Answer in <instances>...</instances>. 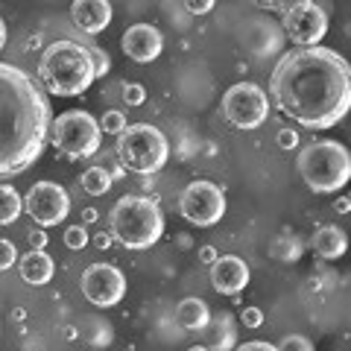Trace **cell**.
<instances>
[{
	"label": "cell",
	"instance_id": "obj_26",
	"mask_svg": "<svg viewBox=\"0 0 351 351\" xmlns=\"http://www.w3.org/2000/svg\"><path fill=\"white\" fill-rule=\"evenodd\" d=\"M18 263V249L12 240H6V237H0V272H6V269H12Z\"/></svg>",
	"mask_w": 351,
	"mask_h": 351
},
{
	"label": "cell",
	"instance_id": "obj_2",
	"mask_svg": "<svg viewBox=\"0 0 351 351\" xmlns=\"http://www.w3.org/2000/svg\"><path fill=\"white\" fill-rule=\"evenodd\" d=\"M50 103L36 80L0 62V179L27 173L50 135Z\"/></svg>",
	"mask_w": 351,
	"mask_h": 351
},
{
	"label": "cell",
	"instance_id": "obj_10",
	"mask_svg": "<svg viewBox=\"0 0 351 351\" xmlns=\"http://www.w3.org/2000/svg\"><path fill=\"white\" fill-rule=\"evenodd\" d=\"M284 36L299 47H313L319 44L328 32V15L322 12V6H316L313 0H299L290 9H284L281 18Z\"/></svg>",
	"mask_w": 351,
	"mask_h": 351
},
{
	"label": "cell",
	"instance_id": "obj_34",
	"mask_svg": "<svg viewBox=\"0 0 351 351\" xmlns=\"http://www.w3.org/2000/svg\"><path fill=\"white\" fill-rule=\"evenodd\" d=\"M217 255H219V252L214 246H199V263H208V267H211Z\"/></svg>",
	"mask_w": 351,
	"mask_h": 351
},
{
	"label": "cell",
	"instance_id": "obj_28",
	"mask_svg": "<svg viewBox=\"0 0 351 351\" xmlns=\"http://www.w3.org/2000/svg\"><path fill=\"white\" fill-rule=\"evenodd\" d=\"M276 141H278L281 149H295V147H299V132H295V129H278Z\"/></svg>",
	"mask_w": 351,
	"mask_h": 351
},
{
	"label": "cell",
	"instance_id": "obj_5",
	"mask_svg": "<svg viewBox=\"0 0 351 351\" xmlns=\"http://www.w3.org/2000/svg\"><path fill=\"white\" fill-rule=\"evenodd\" d=\"M295 167L313 193H334L351 179V156L339 141H311L299 152Z\"/></svg>",
	"mask_w": 351,
	"mask_h": 351
},
{
	"label": "cell",
	"instance_id": "obj_4",
	"mask_svg": "<svg viewBox=\"0 0 351 351\" xmlns=\"http://www.w3.org/2000/svg\"><path fill=\"white\" fill-rule=\"evenodd\" d=\"M108 234L126 249H149L164 234V217L147 196H120L108 211Z\"/></svg>",
	"mask_w": 351,
	"mask_h": 351
},
{
	"label": "cell",
	"instance_id": "obj_14",
	"mask_svg": "<svg viewBox=\"0 0 351 351\" xmlns=\"http://www.w3.org/2000/svg\"><path fill=\"white\" fill-rule=\"evenodd\" d=\"M211 284L217 293L237 295L249 284V267L237 255H217L211 263Z\"/></svg>",
	"mask_w": 351,
	"mask_h": 351
},
{
	"label": "cell",
	"instance_id": "obj_19",
	"mask_svg": "<svg viewBox=\"0 0 351 351\" xmlns=\"http://www.w3.org/2000/svg\"><path fill=\"white\" fill-rule=\"evenodd\" d=\"M208 316H211V311H208V304L202 299H196V295H191V299H182L179 307H176V322H179L182 331H202Z\"/></svg>",
	"mask_w": 351,
	"mask_h": 351
},
{
	"label": "cell",
	"instance_id": "obj_11",
	"mask_svg": "<svg viewBox=\"0 0 351 351\" xmlns=\"http://www.w3.org/2000/svg\"><path fill=\"white\" fill-rule=\"evenodd\" d=\"M24 211L36 219L41 228L64 223L71 211V196L56 182H36L24 196Z\"/></svg>",
	"mask_w": 351,
	"mask_h": 351
},
{
	"label": "cell",
	"instance_id": "obj_27",
	"mask_svg": "<svg viewBox=\"0 0 351 351\" xmlns=\"http://www.w3.org/2000/svg\"><path fill=\"white\" fill-rule=\"evenodd\" d=\"M144 100H147V88L141 85V82L123 85V103L126 106H144Z\"/></svg>",
	"mask_w": 351,
	"mask_h": 351
},
{
	"label": "cell",
	"instance_id": "obj_9",
	"mask_svg": "<svg viewBox=\"0 0 351 351\" xmlns=\"http://www.w3.org/2000/svg\"><path fill=\"white\" fill-rule=\"evenodd\" d=\"M179 214L193 226H217L226 214V193L214 182H191L179 196Z\"/></svg>",
	"mask_w": 351,
	"mask_h": 351
},
{
	"label": "cell",
	"instance_id": "obj_22",
	"mask_svg": "<svg viewBox=\"0 0 351 351\" xmlns=\"http://www.w3.org/2000/svg\"><path fill=\"white\" fill-rule=\"evenodd\" d=\"M272 255H276L278 261H299L302 258V243L295 240L293 234H281L276 243H272Z\"/></svg>",
	"mask_w": 351,
	"mask_h": 351
},
{
	"label": "cell",
	"instance_id": "obj_24",
	"mask_svg": "<svg viewBox=\"0 0 351 351\" xmlns=\"http://www.w3.org/2000/svg\"><path fill=\"white\" fill-rule=\"evenodd\" d=\"M97 123H100V129L106 132V135H120V132H123V129L129 126V120H126V114H123V112H117V108H112V112H106L100 120H97Z\"/></svg>",
	"mask_w": 351,
	"mask_h": 351
},
{
	"label": "cell",
	"instance_id": "obj_36",
	"mask_svg": "<svg viewBox=\"0 0 351 351\" xmlns=\"http://www.w3.org/2000/svg\"><path fill=\"white\" fill-rule=\"evenodd\" d=\"M97 219H100L97 208H82V223H97Z\"/></svg>",
	"mask_w": 351,
	"mask_h": 351
},
{
	"label": "cell",
	"instance_id": "obj_23",
	"mask_svg": "<svg viewBox=\"0 0 351 351\" xmlns=\"http://www.w3.org/2000/svg\"><path fill=\"white\" fill-rule=\"evenodd\" d=\"M82 47L88 50V56H91V64H94V80H97V76H106V73H108V68H112V62H108V53L100 47V44H94V41L82 44Z\"/></svg>",
	"mask_w": 351,
	"mask_h": 351
},
{
	"label": "cell",
	"instance_id": "obj_39",
	"mask_svg": "<svg viewBox=\"0 0 351 351\" xmlns=\"http://www.w3.org/2000/svg\"><path fill=\"white\" fill-rule=\"evenodd\" d=\"M6 47V24H3V18H0V50Z\"/></svg>",
	"mask_w": 351,
	"mask_h": 351
},
{
	"label": "cell",
	"instance_id": "obj_25",
	"mask_svg": "<svg viewBox=\"0 0 351 351\" xmlns=\"http://www.w3.org/2000/svg\"><path fill=\"white\" fill-rule=\"evenodd\" d=\"M64 246L73 249V252H82L88 246V228H85V223L64 228Z\"/></svg>",
	"mask_w": 351,
	"mask_h": 351
},
{
	"label": "cell",
	"instance_id": "obj_32",
	"mask_svg": "<svg viewBox=\"0 0 351 351\" xmlns=\"http://www.w3.org/2000/svg\"><path fill=\"white\" fill-rule=\"evenodd\" d=\"M252 3H258L263 9H276V12H284V9H290L293 3H299V0H252Z\"/></svg>",
	"mask_w": 351,
	"mask_h": 351
},
{
	"label": "cell",
	"instance_id": "obj_35",
	"mask_svg": "<svg viewBox=\"0 0 351 351\" xmlns=\"http://www.w3.org/2000/svg\"><path fill=\"white\" fill-rule=\"evenodd\" d=\"M243 351H276V346H272V343H261V339H258V343H246Z\"/></svg>",
	"mask_w": 351,
	"mask_h": 351
},
{
	"label": "cell",
	"instance_id": "obj_33",
	"mask_svg": "<svg viewBox=\"0 0 351 351\" xmlns=\"http://www.w3.org/2000/svg\"><path fill=\"white\" fill-rule=\"evenodd\" d=\"M27 240H29V249H44V246H47V234H44L41 228H36V232H29V234H27Z\"/></svg>",
	"mask_w": 351,
	"mask_h": 351
},
{
	"label": "cell",
	"instance_id": "obj_31",
	"mask_svg": "<svg viewBox=\"0 0 351 351\" xmlns=\"http://www.w3.org/2000/svg\"><path fill=\"white\" fill-rule=\"evenodd\" d=\"M191 15H208L214 9V0H182Z\"/></svg>",
	"mask_w": 351,
	"mask_h": 351
},
{
	"label": "cell",
	"instance_id": "obj_8",
	"mask_svg": "<svg viewBox=\"0 0 351 351\" xmlns=\"http://www.w3.org/2000/svg\"><path fill=\"white\" fill-rule=\"evenodd\" d=\"M223 117L234 129H258L269 117V97L255 82H237L223 94Z\"/></svg>",
	"mask_w": 351,
	"mask_h": 351
},
{
	"label": "cell",
	"instance_id": "obj_18",
	"mask_svg": "<svg viewBox=\"0 0 351 351\" xmlns=\"http://www.w3.org/2000/svg\"><path fill=\"white\" fill-rule=\"evenodd\" d=\"M199 334H205V346L208 348H234L237 339H234V328H232V316L228 313H219V316H208V322Z\"/></svg>",
	"mask_w": 351,
	"mask_h": 351
},
{
	"label": "cell",
	"instance_id": "obj_16",
	"mask_svg": "<svg viewBox=\"0 0 351 351\" xmlns=\"http://www.w3.org/2000/svg\"><path fill=\"white\" fill-rule=\"evenodd\" d=\"M18 272L29 287H44L56 272V263L44 249H29L27 255H18Z\"/></svg>",
	"mask_w": 351,
	"mask_h": 351
},
{
	"label": "cell",
	"instance_id": "obj_37",
	"mask_svg": "<svg viewBox=\"0 0 351 351\" xmlns=\"http://www.w3.org/2000/svg\"><path fill=\"white\" fill-rule=\"evenodd\" d=\"M94 246H97V249H108V246H112V234H106V232L97 234V237H94Z\"/></svg>",
	"mask_w": 351,
	"mask_h": 351
},
{
	"label": "cell",
	"instance_id": "obj_1",
	"mask_svg": "<svg viewBox=\"0 0 351 351\" xmlns=\"http://www.w3.org/2000/svg\"><path fill=\"white\" fill-rule=\"evenodd\" d=\"M272 103L304 129H331L351 108V71L337 50L293 47L269 76Z\"/></svg>",
	"mask_w": 351,
	"mask_h": 351
},
{
	"label": "cell",
	"instance_id": "obj_30",
	"mask_svg": "<svg viewBox=\"0 0 351 351\" xmlns=\"http://www.w3.org/2000/svg\"><path fill=\"white\" fill-rule=\"evenodd\" d=\"M276 348H281V351H290V348L311 351V348H313V343H311V339H304V337H284V339H281V343H278Z\"/></svg>",
	"mask_w": 351,
	"mask_h": 351
},
{
	"label": "cell",
	"instance_id": "obj_6",
	"mask_svg": "<svg viewBox=\"0 0 351 351\" xmlns=\"http://www.w3.org/2000/svg\"><path fill=\"white\" fill-rule=\"evenodd\" d=\"M117 158L129 173H158L170 158V144L164 132L152 123H129L117 135Z\"/></svg>",
	"mask_w": 351,
	"mask_h": 351
},
{
	"label": "cell",
	"instance_id": "obj_15",
	"mask_svg": "<svg viewBox=\"0 0 351 351\" xmlns=\"http://www.w3.org/2000/svg\"><path fill=\"white\" fill-rule=\"evenodd\" d=\"M71 21L88 36H97L112 24V3L108 0H73L71 3Z\"/></svg>",
	"mask_w": 351,
	"mask_h": 351
},
{
	"label": "cell",
	"instance_id": "obj_29",
	"mask_svg": "<svg viewBox=\"0 0 351 351\" xmlns=\"http://www.w3.org/2000/svg\"><path fill=\"white\" fill-rule=\"evenodd\" d=\"M240 322H243L246 328H261L263 325V311L261 307H246V311L240 313Z\"/></svg>",
	"mask_w": 351,
	"mask_h": 351
},
{
	"label": "cell",
	"instance_id": "obj_12",
	"mask_svg": "<svg viewBox=\"0 0 351 351\" xmlns=\"http://www.w3.org/2000/svg\"><path fill=\"white\" fill-rule=\"evenodd\" d=\"M82 295L97 307H114L126 295V276L112 263H91L82 272Z\"/></svg>",
	"mask_w": 351,
	"mask_h": 351
},
{
	"label": "cell",
	"instance_id": "obj_13",
	"mask_svg": "<svg viewBox=\"0 0 351 351\" xmlns=\"http://www.w3.org/2000/svg\"><path fill=\"white\" fill-rule=\"evenodd\" d=\"M120 44H123V53H126V56H129L132 62H141V64L156 62V59L161 56V50H164L161 32L152 27V24H132V27H126Z\"/></svg>",
	"mask_w": 351,
	"mask_h": 351
},
{
	"label": "cell",
	"instance_id": "obj_20",
	"mask_svg": "<svg viewBox=\"0 0 351 351\" xmlns=\"http://www.w3.org/2000/svg\"><path fill=\"white\" fill-rule=\"evenodd\" d=\"M24 211V199L12 184H0V226H12Z\"/></svg>",
	"mask_w": 351,
	"mask_h": 351
},
{
	"label": "cell",
	"instance_id": "obj_3",
	"mask_svg": "<svg viewBox=\"0 0 351 351\" xmlns=\"http://www.w3.org/2000/svg\"><path fill=\"white\" fill-rule=\"evenodd\" d=\"M38 80L47 88V94L56 97H80L88 91V85L94 82V64L91 56L82 44L76 41H53L50 47H44L38 59Z\"/></svg>",
	"mask_w": 351,
	"mask_h": 351
},
{
	"label": "cell",
	"instance_id": "obj_7",
	"mask_svg": "<svg viewBox=\"0 0 351 351\" xmlns=\"http://www.w3.org/2000/svg\"><path fill=\"white\" fill-rule=\"evenodd\" d=\"M100 138H103L100 123L88 112H82V108H71V112H62L59 117L50 120L47 141L62 156H68L73 161L91 158L100 149Z\"/></svg>",
	"mask_w": 351,
	"mask_h": 351
},
{
	"label": "cell",
	"instance_id": "obj_21",
	"mask_svg": "<svg viewBox=\"0 0 351 351\" xmlns=\"http://www.w3.org/2000/svg\"><path fill=\"white\" fill-rule=\"evenodd\" d=\"M112 188V176L106 173V167H88L82 173V191L88 196H106Z\"/></svg>",
	"mask_w": 351,
	"mask_h": 351
},
{
	"label": "cell",
	"instance_id": "obj_17",
	"mask_svg": "<svg viewBox=\"0 0 351 351\" xmlns=\"http://www.w3.org/2000/svg\"><path fill=\"white\" fill-rule=\"evenodd\" d=\"M348 249V237L339 226H319L313 234V252L322 261H337L343 258Z\"/></svg>",
	"mask_w": 351,
	"mask_h": 351
},
{
	"label": "cell",
	"instance_id": "obj_38",
	"mask_svg": "<svg viewBox=\"0 0 351 351\" xmlns=\"http://www.w3.org/2000/svg\"><path fill=\"white\" fill-rule=\"evenodd\" d=\"M348 208H351L348 196H339V199L334 202V211H337V214H348Z\"/></svg>",
	"mask_w": 351,
	"mask_h": 351
}]
</instances>
